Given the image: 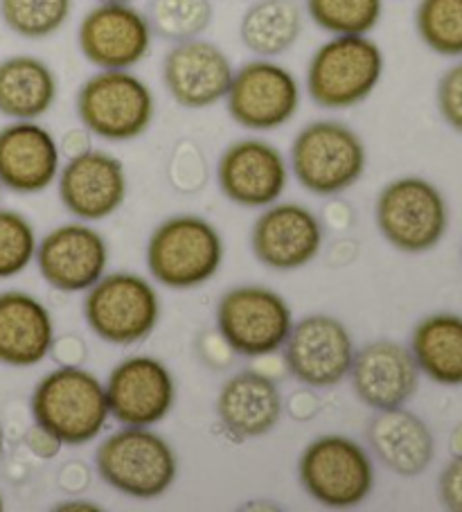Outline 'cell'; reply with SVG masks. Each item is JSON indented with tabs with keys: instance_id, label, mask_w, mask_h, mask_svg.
<instances>
[{
	"instance_id": "6da1fadb",
	"label": "cell",
	"mask_w": 462,
	"mask_h": 512,
	"mask_svg": "<svg viewBox=\"0 0 462 512\" xmlns=\"http://www.w3.org/2000/svg\"><path fill=\"white\" fill-rule=\"evenodd\" d=\"M32 416L68 447L91 443L111 418L106 386L91 370L59 366L34 388Z\"/></svg>"
},
{
	"instance_id": "7a4b0ae2",
	"label": "cell",
	"mask_w": 462,
	"mask_h": 512,
	"mask_svg": "<svg viewBox=\"0 0 462 512\" xmlns=\"http://www.w3.org/2000/svg\"><path fill=\"white\" fill-rule=\"evenodd\" d=\"M289 165L309 194L334 197L359 183L368 152L361 136L345 122L314 120L293 138Z\"/></svg>"
},
{
	"instance_id": "3957f363",
	"label": "cell",
	"mask_w": 462,
	"mask_h": 512,
	"mask_svg": "<svg viewBox=\"0 0 462 512\" xmlns=\"http://www.w3.org/2000/svg\"><path fill=\"white\" fill-rule=\"evenodd\" d=\"M95 467L109 488L133 499H158L179 476V456L151 427H122L95 452Z\"/></svg>"
},
{
	"instance_id": "277c9868",
	"label": "cell",
	"mask_w": 462,
	"mask_h": 512,
	"mask_svg": "<svg viewBox=\"0 0 462 512\" xmlns=\"http://www.w3.org/2000/svg\"><path fill=\"white\" fill-rule=\"evenodd\" d=\"M224 262V240L208 219L176 215L151 233L147 267L158 285L176 291L203 287Z\"/></svg>"
},
{
	"instance_id": "5b68a950",
	"label": "cell",
	"mask_w": 462,
	"mask_h": 512,
	"mask_svg": "<svg viewBox=\"0 0 462 512\" xmlns=\"http://www.w3.org/2000/svg\"><path fill=\"white\" fill-rule=\"evenodd\" d=\"M384 66V52L368 34L332 37L309 59L307 93L321 109H354L377 91Z\"/></svg>"
},
{
	"instance_id": "8992f818",
	"label": "cell",
	"mask_w": 462,
	"mask_h": 512,
	"mask_svg": "<svg viewBox=\"0 0 462 512\" xmlns=\"http://www.w3.org/2000/svg\"><path fill=\"white\" fill-rule=\"evenodd\" d=\"M77 116L93 136L129 143L147 134L156 118V100L145 79L131 70H100L79 86Z\"/></svg>"
},
{
	"instance_id": "52a82bcc",
	"label": "cell",
	"mask_w": 462,
	"mask_h": 512,
	"mask_svg": "<svg viewBox=\"0 0 462 512\" xmlns=\"http://www.w3.org/2000/svg\"><path fill=\"white\" fill-rule=\"evenodd\" d=\"M298 479L316 503L348 510L370 497L375 488V463L357 440L327 434L312 440L300 454Z\"/></svg>"
},
{
	"instance_id": "ba28073f",
	"label": "cell",
	"mask_w": 462,
	"mask_h": 512,
	"mask_svg": "<svg viewBox=\"0 0 462 512\" xmlns=\"http://www.w3.org/2000/svg\"><path fill=\"white\" fill-rule=\"evenodd\" d=\"M84 319L95 337L111 346H136L161 321V296L149 280L115 271L95 282L84 300Z\"/></svg>"
},
{
	"instance_id": "9c48e42d",
	"label": "cell",
	"mask_w": 462,
	"mask_h": 512,
	"mask_svg": "<svg viewBox=\"0 0 462 512\" xmlns=\"http://www.w3.org/2000/svg\"><path fill=\"white\" fill-rule=\"evenodd\" d=\"M375 219L393 249L417 255L435 249L447 235L449 206L431 181L402 176L379 192Z\"/></svg>"
},
{
	"instance_id": "30bf717a",
	"label": "cell",
	"mask_w": 462,
	"mask_h": 512,
	"mask_svg": "<svg viewBox=\"0 0 462 512\" xmlns=\"http://www.w3.org/2000/svg\"><path fill=\"white\" fill-rule=\"evenodd\" d=\"M293 314L278 291L262 285L228 289L217 305V330L226 346L242 357H266L287 341Z\"/></svg>"
},
{
	"instance_id": "8fae6325",
	"label": "cell",
	"mask_w": 462,
	"mask_h": 512,
	"mask_svg": "<svg viewBox=\"0 0 462 512\" xmlns=\"http://www.w3.org/2000/svg\"><path fill=\"white\" fill-rule=\"evenodd\" d=\"M228 116L248 131H275L300 109V84L289 68L257 57L235 70L226 93Z\"/></svg>"
},
{
	"instance_id": "7c38bea8",
	"label": "cell",
	"mask_w": 462,
	"mask_h": 512,
	"mask_svg": "<svg viewBox=\"0 0 462 512\" xmlns=\"http://www.w3.org/2000/svg\"><path fill=\"white\" fill-rule=\"evenodd\" d=\"M284 364L293 379L309 388H332L350 375L357 355L354 339L343 321L312 314L293 323L284 341Z\"/></svg>"
},
{
	"instance_id": "4fadbf2b",
	"label": "cell",
	"mask_w": 462,
	"mask_h": 512,
	"mask_svg": "<svg viewBox=\"0 0 462 512\" xmlns=\"http://www.w3.org/2000/svg\"><path fill=\"white\" fill-rule=\"evenodd\" d=\"M154 32L133 3H97L77 30L84 59L100 70H131L147 59Z\"/></svg>"
},
{
	"instance_id": "5bb4252c",
	"label": "cell",
	"mask_w": 462,
	"mask_h": 512,
	"mask_svg": "<svg viewBox=\"0 0 462 512\" xmlns=\"http://www.w3.org/2000/svg\"><path fill=\"white\" fill-rule=\"evenodd\" d=\"M111 418L122 427H154L176 404V382L163 361L149 355L122 359L106 379Z\"/></svg>"
},
{
	"instance_id": "9a60e30c",
	"label": "cell",
	"mask_w": 462,
	"mask_h": 512,
	"mask_svg": "<svg viewBox=\"0 0 462 512\" xmlns=\"http://www.w3.org/2000/svg\"><path fill=\"white\" fill-rule=\"evenodd\" d=\"M217 183L224 197L237 206L266 208L287 190L289 163L273 143L244 138L219 156Z\"/></svg>"
},
{
	"instance_id": "2e32d148",
	"label": "cell",
	"mask_w": 462,
	"mask_h": 512,
	"mask_svg": "<svg viewBox=\"0 0 462 512\" xmlns=\"http://www.w3.org/2000/svg\"><path fill=\"white\" fill-rule=\"evenodd\" d=\"M233 75L226 52L201 37L174 43L163 59V84L183 109L201 111L226 100Z\"/></svg>"
},
{
	"instance_id": "e0dca14e",
	"label": "cell",
	"mask_w": 462,
	"mask_h": 512,
	"mask_svg": "<svg viewBox=\"0 0 462 512\" xmlns=\"http://www.w3.org/2000/svg\"><path fill=\"white\" fill-rule=\"evenodd\" d=\"M325 231L321 219L300 203H271L255 219L251 249L264 267L298 271L318 258Z\"/></svg>"
},
{
	"instance_id": "ac0fdd59",
	"label": "cell",
	"mask_w": 462,
	"mask_h": 512,
	"mask_svg": "<svg viewBox=\"0 0 462 512\" xmlns=\"http://www.w3.org/2000/svg\"><path fill=\"white\" fill-rule=\"evenodd\" d=\"M59 199L82 222H100L118 213L127 199V172L120 158L102 149L70 156L59 170Z\"/></svg>"
},
{
	"instance_id": "d6986e66",
	"label": "cell",
	"mask_w": 462,
	"mask_h": 512,
	"mask_svg": "<svg viewBox=\"0 0 462 512\" xmlns=\"http://www.w3.org/2000/svg\"><path fill=\"white\" fill-rule=\"evenodd\" d=\"M39 273L52 289L64 294L88 291L106 273L109 244L88 224H64L37 246Z\"/></svg>"
},
{
	"instance_id": "ffe728a7",
	"label": "cell",
	"mask_w": 462,
	"mask_h": 512,
	"mask_svg": "<svg viewBox=\"0 0 462 512\" xmlns=\"http://www.w3.org/2000/svg\"><path fill=\"white\" fill-rule=\"evenodd\" d=\"M352 391L372 411L404 406L420 386V368L411 348L390 339L366 343L352 359Z\"/></svg>"
},
{
	"instance_id": "44dd1931",
	"label": "cell",
	"mask_w": 462,
	"mask_h": 512,
	"mask_svg": "<svg viewBox=\"0 0 462 512\" xmlns=\"http://www.w3.org/2000/svg\"><path fill=\"white\" fill-rule=\"evenodd\" d=\"M61 149L37 120H14L0 129V185L16 194H39L57 181Z\"/></svg>"
},
{
	"instance_id": "7402d4cb",
	"label": "cell",
	"mask_w": 462,
	"mask_h": 512,
	"mask_svg": "<svg viewBox=\"0 0 462 512\" xmlns=\"http://www.w3.org/2000/svg\"><path fill=\"white\" fill-rule=\"evenodd\" d=\"M284 400L278 384L257 370H239L217 395V418L230 438H262L278 427Z\"/></svg>"
},
{
	"instance_id": "603a6c76",
	"label": "cell",
	"mask_w": 462,
	"mask_h": 512,
	"mask_svg": "<svg viewBox=\"0 0 462 512\" xmlns=\"http://www.w3.org/2000/svg\"><path fill=\"white\" fill-rule=\"evenodd\" d=\"M368 445L388 472L404 479L424 474L435 456L429 425L404 406L377 411L368 422Z\"/></svg>"
},
{
	"instance_id": "cb8c5ba5",
	"label": "cell",
	"mask_w": 462,
	"mask_h": 512,
	"mask_svg": "<svg viewBox=\"0 0 462 512\" xmlns=\"http://www.w3.org/2000/svg\"><path fill=\"white\" fill-rule=\"evenodd\" d=\"M55 323L48 307L25 291L0 294V364L30 368L50 357Z\"/></svg>"
},
{
	"instance_id": "d4e9b609",
	"label": "cell",
	"mask_w": 462,
	"mask_h": 512,
	"mask_svg": "<svg viewBox=\"0 0 462 512\" xmlns=\"http://www.w3.org/2000/svg\"><path fill=\"white\" fill-rule=\"evenodd\" d=\"M57 75L46 61L14 55L0 61V113L10 120H39L55 107Z\"/></svg>"
},
{
	"instance_id": "484cf974",
	"label": "cell",
	"mask_w": 462,
	"mask_h": 512,
	"mask_svg": "<svg viewBox=\"0 0 462 512\" xmlns=\"http://www.w3.org/2000/svg\"><path fill=\"white\" fill-rule=\"evenodd\" d=\"M411 352L435 384L462 386V316L433 314L415 325Z\"/></svg>"
},
{
	"instance_id": "4316f807",
	"label": "cell",
	"mask_w": 462,
	"mask_h": 512,
	"mask_svg": "<svg viewBox=\"0 0 462 512\" xmlns=\"http://www.w3.org/2000/svg\"><path fill=\"white\" fill-rule=\"evenodd\" d=\"M305 30V14L296 0H255L239 23L244 48L262 59H275L296 46Z\"/></svg>"
},
{
	"instance_id": "83f0119b",
	"label": "cell",
	"mask_w": 462,
	"mask_h": 512,
	"mask_svg": "<svg viewBox=\"0 0 462 512\" xmlns=\"http://www.w3.org/2000/svg\"><path fill=\"white\" fill-rule=\"evenodd\" d=\"M145 16L154 37L181 43L201 37L210 28L215 7L212 0H149Z\"/></svg>"
},
{
	"instance_id": "f1b7e54d",
	"label": "cell",
	"mask_w": 462,
	"mask_h": 512,
	"mask_svg": "<svg viewBox=\"0 0 462 512\" xmlns=\"http://www.w3.org/2000/svg\"><path fill=\"white\" fill-rule=\"evenodd\" d=\"M305 10L332 37H361L379 25L384 0H305Z\"/></svg>"
},
{
	"instance_id": "f546056e",
	"label": "cell",
	"mask_w": 462,
	"mask_h": 512,
	"mask_svg": "<svg viewBox=\"0 0 462 512\" xmlns=\"http://www.w3.org/2000/svg\"><path fill=\"white\" fill-rule=\"evenodd\" d=\"M73 14V0H0V19L16 37L39 41L57 34Z\"/></svg>"
},
{
	"instance_id": "4dcf8cb0",
	"label": "cell",
	"mask_w": 462,
	"mask_h": 512,
	"mask_svg": "<svg viewBox=\"0 0 462 512\" xmlns=\"http://www.w3.org/2000/svg\"><path fill=\"white\" fill-rule=\"evenodd\" d=\"M415 30L440 57H462V0H420Z\"/></svg>"
},
{
	"instance_id": "1f68e13d",
	"label": "cell",
	"mask_w": 462,
	"mask_h": 512,
	"mask_svg": "<svg viewBox=\"0 0 462 512\" xmlns=\"http://www.w3.org/2000/svg\"><path fill=\"white\" fill-rule=\"evenodd\" d=\"M37 233L28 217L0 210V280L14 278L30 267L37 255Z\"/></svg>"
},
{
	"instance_id": "d6a6232c",
	"label": "cell",
	"mask_w": 462,
	"mask_h": 512,
	"mask_svg": "<svg viewBox=\"0 0 462 512\" xmlns=\"http://www.w3.org/2000/svg\"><path fill=\"white\" fill-rule=\"evenodd\" d=\"M438 111L447 125L462 134V61L451 66L438 82Z\"/></svg>"
},
{
	"instance_id": "836d02e7",
	"label": "cell",
	"mask_w": 462,
	"mask_h": 512,
	"mask_svg": "<svg viewBox=\"0 0 462 512\" xmlns=\"http://www.w3.org/2000/svg\"><path fill=\"white\" fill-rule=\"evenodd\" d=\"M438 492L444 508L462 512V456H453V461L444 467L438 481Z\"/></svg>"
},
{
	"instance_id": "e575fe53",
	"label": "cell",
	"mask_w": 462,
	"mask_h": 512,
	"mask_svg": "<svg viewBox=\"0 0 462 512\" xmlns=\"http://www.w3.org/2000/svg\"><path fill=\"white\" fill-rule=\"evenodd\" d=\"M25 443H28L30 452L34 456L43 458V461H48V458H55L61 447H64V443L55 436L50 434L48 429H43L41 425H34L30 431H28V438H25Z\"/></svg>"
},
{
	"instance_id": "d590c367",
	"label": "cell",
	"mask_w": 462,
	"mask_h": 512,
	"mask_svg": "<svg viewBox=\"0 0 462 512\" xmlns=\"http://www.w3.org/2000/svg\"><path fill=\"white\" fill-rule=\"evenodd\" d=\"M59 149L61 152H66L68 158L86 152V149H91V131L84 127L68 131V134L64 136V143L59 145Z\"/></svg>"
},
{
	"instance_id": "8d00e7d4",
	"label": "cell",
	"mask_w": 462,
	"mask_h": 512,
	"mask_svg": "<svg viewBox=\"0 0 462 512\" xmlns=\"http://www.w3.org/2000/svg\"><path fill=\"white\" fill-rule=\"evenodd\" d=\"M57 510H102L100 506H95L91 501H84V499H73V501H66V503H59Z\"/></svg>"
},
{
	"instance_id": "74e56055",
	"label": "cell",
	"mask_w": 462,
	"mask_h": 512,
	"mask_svg": "<svg viewBox=\"0 0 462 512\" xmlns=\"http://www.w3.org/2000/svg\"><path fill=\"white\" fill-rule=\"evenodd\" d=\"M449 449H451V454H453V456H462V422H458L456 429L451 431Z\"/></svg>"
},
{
	"instance_id": "f35d334b",
	"label": "cell",
	"mask_w": 462,
	"mask_h": 512,
	"mask_svg": "<svg viewBox=\"0 0 462 512\" xmlns=\"http://www.w3.org/2000/svg\"><path fill=\"white\" fill-rule=\"evenodd\" d=\"M97 3H133V0H97Z\"/></svg>"
},
{
	"instance_id": "ab89813d",
	"label": "cell",
	"mask_w": 462,
	"mask_h": 512,
	"mask_svg": "<svg viewBox=\"0 0 462 512\" xmlns=\"http://www.w3.org/2000/svg\"><path fill=\"white\" fill-rule=\"evenodd\" d=\"M0 454H3V431H0Z\"/></svg>"
},
{
	"instance_id": "60d3db41",
	"label": "cell",
	"mask_w": 462,
	"mask_h": 512,
	"mask_svg": "<svg viewBox=\"0 0 462 512\" xmlns=\"http://www.w3.org/2000/svg\"><path fill=\"white\" fill-rule=\"evenodd\" d=\"M3 506H5V503H3V497H0V510H3Z\"/></svg>"
},
{
	"instance_id": "b9f144b4",
	"label": "cell",
	"mask_w": 462,
	"mask_h": 512,
	"mask_svg": "<svg viewBox=\"0 0 462 512\" xmlns=\"http://www.w3.org/2000/svg\"><path fill=\"white\" fill-rule=\"evenodd\" d=\"M0 192H3V185H0Z\"/></svg>"
}]
</instances>
